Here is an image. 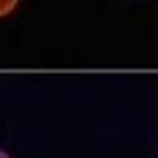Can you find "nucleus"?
I'll use <instances>...</instances> for the list:
<instances>
[{
    "instance_id": "obj_2",
    "label": "nucleus",
    "mask_w": 158,
    "mask_h": 158,
    "mask_svg": "<svg viewBox=\"0 0 158 158\" xmlns=\"http://www.w3.org/2000/svg\"><path fill=\"white\" fill-rule=\"evenodd\" d=\"M0 158H10V155L6 152H3V150H0Z\"/></svg>"
},
{
    "instance_id": "obj_1",
    "label": "nucleus",
    "mask_w": 158,
    "mask_h": 158,
    "mask_svg": "<svg viewBox=\"0 0 158 158\" xmlns=\"http://www.w3.org/2000/svg\"><path fill=\"white\" fill-rule=\"evenodd\" d=\"M19 0H0V18H6L16 10Z\"/></svg>"
}]
</instances>
